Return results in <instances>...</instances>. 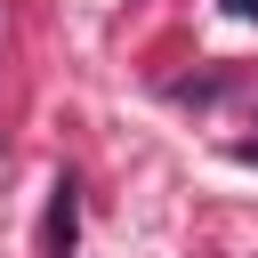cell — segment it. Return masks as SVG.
Masks as SVG:
<instances>
[{"mask_svg": "<svg viewBox=\"0 0 258 258\" xmlns=\"http://www.w3.org/2000/svg\"><path fill=\"white\" fill-rule=\"evenodd\" d=\"M226 16H258V0H226Z\"/></svg>", "mask_w": 258, "mask_h": 258, "instance_id": "obj_2", "label": "cell"}, {"mask_svg": "<svg viewBox=\"0 0 258 258\" xmlns=\"http://www.w3.org/2000/svg\"><path fill=\"white\" fill-rule=\"evenodd\" d=\"M73 226H81V194H73V177H56V210H48V250L56 258H73Z\"/></svg>", "mask_w": 258, "mask_h": 258, "instance_id": "obj_1", "label": "cell"}]
</instances>
